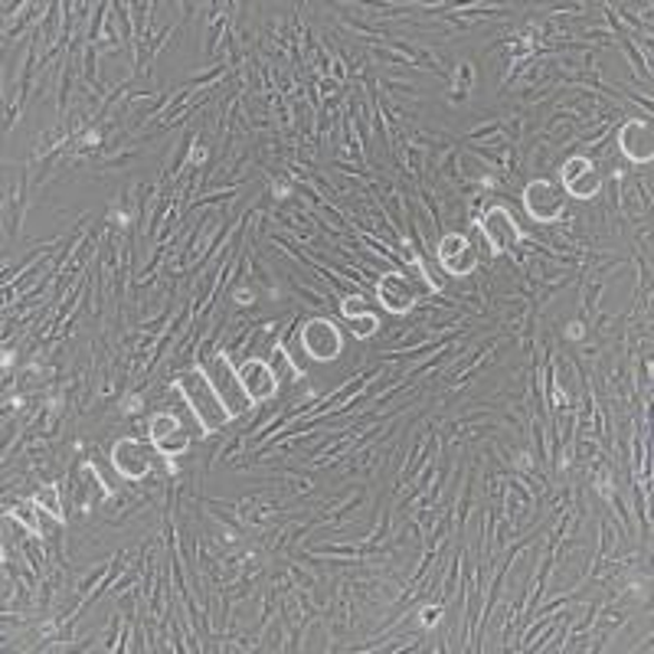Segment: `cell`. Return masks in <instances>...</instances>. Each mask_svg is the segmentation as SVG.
I'll use <instances>...</instances> for the list:
<instances>
[{
    "mask_svg": "<svg viewBox=\"0 0 654 654\" xmlns=\"http://www.w3.org/2000/svg\"><path fill=\"white\" fill-rule=\"evenodd\" d=\"M618 152L625 154L632 164H652V121L648 118H628L618 131H615Z\"/></svg>",
    "mask_w": 654,
    "mask_h": 654,
    "instance_id": "cell-12",
    "label": "cell"
},
{
    "mask_svg": "<svg viewBox=\"0 0 654 654\" xmlns=\"http://www.w3.org/2000/svg\"><path fill=\"white\" fill-rule=\"evenodd\" d=\"M559 187L566 191V197L596 201L599 191H603V174L596 170V164L589 160V154H573L559 167Z\"/></svg>",
    "mask_w": 654,
    "mask_h": 654,
    "instance_id": "cell-6",
    "label": "cell"
},
{
    "mask_svg": "<svg viewBox=\"0 0 654 654\" xmlns=\"http://www.w3.org/2000/svg\"><path fill=\"white\" fill-rule=\"evenodd\" d=\"M439 295H442V292H439ZM377 299H380V304H383L390 314H409V311L416 308V302L436 299V292L426 289L422 282H416V279L406 275V272H383L380 282H377Z\"/></svg>",
    "mask_w": 654,
    "mask_h": 654,
    "instance_id": "cell-4",
    "label": "cell"
},
{
    "mask_svg": "<svg viewBox=\"0 0 654 654\" xmlns=\"http://www.w3.org/2000/svg\"><path fill=\"white\" fill-rule=\"evenodd\" d=\"M289 285H292V292L299 295V299H304V302L311 304V308H328V295L324 292H314V289H308V285H302L295 275H289Z\"/></svg>",
    "mask_w": 654,
    "mask_h": 654,
    "instance_id": "cell-15",
    "label": "cell"
},
{
    "mask_svg": "<svg viewBox=\"0 0 654 654\" xmlns=\"http://www.w3.org/2000/svg\"><path fill=\"white\" fill-rule=\"evenodd\" d=\"M348 321H351V334L353 338H360V341H367V338H373V334L380 331V314H377V311L351 314Z\"/></svg>",
    "mask_w": 654,
    "mask_h": 654,
    "instance_id": "cell-14",
    "label": "cell"
},
{
    "mask_svg": "<svg viewBox=\"0 0 654 654\" xmlns=\"http://www.w3.org/2000/svg\"><path fill=\"white\" fill-rule=\"evenodd\" d=\"M148 439H152L154 452L164 455L167 461L191 452V432L180 426V419L174 412H154L148 419Z\"/></svg>",
    "mask_w": 654,
    "mask_h": 654,
    "instance_id": "cell-8",
    "label": "cell"
},
{
    "mask_svg": "<svg viewBox=\"0 0 654 654\" xmlns=\"http://www.w3.org/2000/svg\"><path fill=\"white\" fill-rule=\"evenodd\" d=\"M33 504L40 510H47L56 524H66V504H62V488L59 485H40V491L33 495Z\"/></svg>",
    "mask_w": 654,
    "mask_h": 654,
    "instance_id": "cell-13",
    "label": "cell"
},
{
    "mask_svg": "<svg viewBox=\"0 0 654 654\" xmlns=\"http://www.w3.org/2000/svg\"><path fill=\"white\" fill-rule=\"evenodd\" d=\"M236 373H240L243 393L250 397L252 406H265L279 397V377H275V367L265 357H246V360H240L236 363Z\"/></svg>",
    "mask_w": 654,
    "mask_h": 654,
    "instance_id": "cell-7",
    "label": "cell"
},
{
    "mask_svg": "<svg viewBox=\"0 0 654 654\" xmlns=\"http://www.w3.org/2000/svg\"><path fill=\"white\" fill-rule=\"evenodd\" d=\"M203 373H206V380H209V387L216 390V397L223 400L226 406V412L233 416V419H240V416H246L252 412L255 406L250 403V397L243 393V383H240V373H236V363L226 357V351H219L206 367H203Z\"/></svg>",
    "mask_w": 654,
    "mask_h": 654,
    "instance_id": "cell-3",
    "label": "cell"
},
{
    "mask_svg": "<svg viewBox=\"0 0 654 654\" xmlns=\"http://www.w3.org/2000/svg\"><path fill=\"white\" fill-rule=\"evenodd\" d=\"M475 233L481 236V243L488 246V252L495 255H510L514 250H520V243H524V230H520V223H517V216H514V209L510 206H504V203H495V206H488L478 219H475Z\"/></svg>",
    "mask_w": 654,
    "mask_h": 654,
    "instance_id": "cell-2",
    "label": "cell"
},
{
    "mask_svg": "<svg viewBox=\"0 0 654 654\" xmlns=\"http://www.w3.org/2000/svg\"><path fill=\"white\" fill-rule=\"evenodd\" d=\"M436 258H439L442 272H446V275H455V279L475 275V269H478V262H481L475 243H471L465 233H446V236L436 243Z\"/></svg>",
    "mask_w": 654,
    "mask_h": 654,
    "instance_id": "cell-10",
    "label": "cell"
},
{
    "mask_svg": "<svg viewBox=\"0 0 654 654\" xmlns=\"http://www.w3.org/2000/svg\"><path fill=\"white\" fill-rule=\"evenodd\" d=\"M524 206L530 213V219L554 226L566 216V191L559 187V180H547V177H534L524 187Z\"/></svg>",
    "mask_w": 654,
    "mask_h": 654,
    "instance_id": "cell-5",
    "label": "cell"
},
{
    "mask_svg": "<svg viewBox=\"0 0 654 654\" xmlns=\"http://www.w3.org/2000/svg\"><path fill=\"white\" fill-rule=\"evenodd\" d=\"M111 465L121 481H128V485L145 481L152 475V449L145 446V439L125 436L111 446Z\"/></svg>",
    "mask_w": 654,
    "mask_h": 654,
    "instance_id": "cell-9",
    "label": "cell"
},
{
    "mask_svg": "<svg viewBox=\"0 0 654 654\" xmlns=\"http://www.w3.org/2000/svg\"><path fill=\"white\" fill-rule=\"evenodd\" d=\"M174 387H177V393L184 397V403L191 406V412H194V419H197V429H201L203 436L219 432V429L233 419V416L226 412L223 400L216 397V390L209 387L203 367L184 370V373L174 380Z\"/></svg>",
    "mask_w": 654,
    "mask_h": 654,
    "instance_id": "cell-1",
    "label": "cell"
},
{
    "mask_svg": "<svg viewBox=\"0 0 654 654\" xmlns=\"http://www.w3.org/2000/svg\"><path fill=\"white\" fill-rule=\"evenodd\" d=\"M299 344L311 360H338L344 351V338L331 318H311L299 334Z\"/></svg>",
    "mask_w": 654,
    "mask_h": 654,
    "instance_id": "cell-11",
    "label": "cell"
}]
</instances>
